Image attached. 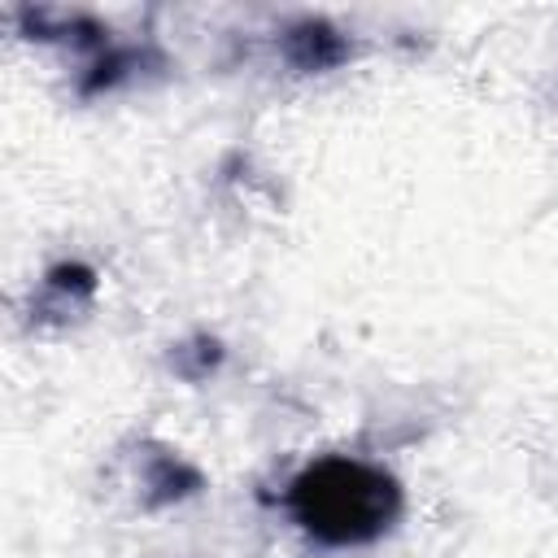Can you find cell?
<instances>
[{"mask_svg": "<svg viewBox=\"0 0 558 558\" xmlns=\"http://www.w3.org/2000/svg\"><path fill=\"white\" fill-rule=\"evenodd\" d=\"M279 506L314 545L362 549L388 536L401 519V484L371 458L323 453L283 484Z\"/></svg>", "mask_w": 558, "mask_h": 558, "instance_id": "6da1fadb", "label": "cell"}, {"mask_svg": "<svg viewBox=\"0 0 558 558\" xmlns=\"http://www.w3.org/2000/svg\"><path fill=\"white\" fill-rule=\"evenodd\" d=\"M122 471L140 510H166L201 488V471L179 449L157 440H135V449L122 453Z\"/></svg>", "mask_w": 558, "mask_h": 558, "instance_id": "7a4b0ae2", "label": "cell"}, {"mask_svg": "<svg viewBox=\"0 0 558 558\" xmlns=\"http://www.w3.org/2000/svg\"><path fill=\"white\" fill-rule=\"evenodd\" d=\"M92 301H96V270H87L83 262H57L31 292V323L65 327V323L83 318L92 310Z\"/></svg>", "mask_w": 558, "mask_h": 558, "instance_id": "3957f363", "label": "cell"}, {"mask_svg": "<svg viewBox=\"0 0 558 558\" xmlns=\"http://www.w3.org/2000/svg\"><path fill=\"white\" fill-rule=\"evenodd\" d=\"M279 52H283V61H288L292 70H314V74H318V70L344 65V61L353 57V44H349V35H344L340 26H331V22H323V17H301V22L283 26Z\"/></svg>", "mask_w": 558, "mask_h": 558, "instance_id": "277c9868", "label": "cell"}]
</instances>
